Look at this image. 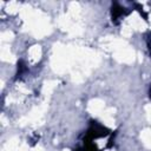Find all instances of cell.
<instances>
[{"label": "cell", "mask_w": 151, "mask_h": 151, "mask_svg": "<svg viewBox=\"0 0 151 151\" xmlns=\"http://www.w3.org/2000/svg\"><path fill=\"white\" fill-rule=\"evenodd\" d=\"M111 14H112V21H113V22H117V20H118L119 18L124 17V15L126 14V12H125V8H124V7H122L119 4L114 2V4H112Z\"/></svg>", "instance_id": "obj_1"}, {"label": "cell", "mask_w": 151, "mask_h": 151, "mask_svg": "<svg viewBox=\"0 0 151 151\" xmlns=\"http://www.w3.org/2000/svg\"><path fill=\"white\" fill-rule=\"evenodd\" d=\"M149 94H150V98H151V87H150V91H149Z\"/></svg>", "instance_id": "obj_2"}]
</instances>
